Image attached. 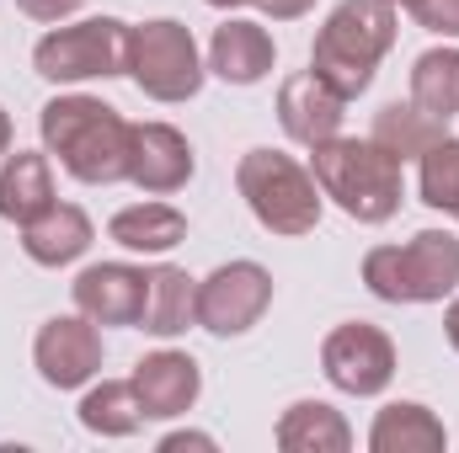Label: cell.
Masks as SVG:
<instances>
[{"label": "cell", "instance_id": "cell-26", "mask_svg": "<svg viewBox=\"0 0 459 453\" xmlns=\"http://www.w3.org/2000/svg\"><path fill=\"white\" fill-rule=\"evenodd\" d=\"M417 27L433 38H459V0H417L411 5Z\"/></svg>", "mask_w": 459, "mask_h": 453}, {"label": "cell", "instance_id": "cell-19", "mask_svg": "<svg viewBox=\"0 0 459 453\" xmlns=\"http://www.w3.org/2000/svg\"><path fill=\"white\" fill-rule=\"evenodd\" d=\"M273 443L283 453H347L352 449V427L337 406L326 400H294L278 427H273Z\"/></svg>", "mask_w": 459, "mask_h": 453}, {"label": "cell", "instance_id": "cell-6", "mask_svg": "<svg viewBox=\"0 0 459 453\" xmlns=\"http://www.w3.org/2000/svg\"><path fill=\"white\" fill-rule=\"evenodd\" d=\"M128 81L150 97V102H193L209 81V64L198 54V38L187 21L177 16H150L139 27H128Z\"/></svg>", "mask_w": 459, "mask_h": 453}, {"label": "cell", "instance_id": "cell-15", "mask_svg": "<svg viewBox=\"0 0 459 453\" xmlns=\"http://www.w3.org/2000/svg\"><path fill=\"white\" fill-rule=\"evenodd\" d=\"M209 75H220L225 86H256L273 75L278 64V43L262 21H246V16H225V27H214L209 38V54H204Z\"/></svg>", "mask_w": 459, "mask_h": 453}, {"label": "cell", "instance_id": "cell-23", "mask_svg": "<svg viewBox=\"0 0 459 453\" xmlns=\"http://www.w3.org/2000/svg\"><path fill=\"white\" fill-rule=\"evenodd\" d=\"M444 133H449V123H444V117L422 113L417 102H390V107H379L368 139H374L385 155H395V160L406 166V160H422V150H433Z\"/></svg>", "mask_w": 459, "mask_h": 453}, {"label": "cell", "instance_id": "cell-3", "mask_svg": "<svg viewBox=\"0 0 459 453\" xmlns=\"http://www.w3.org/2000/svg\"><path fill=\"white\" fill-rule=\"evenodd\" d=\"M310 176L321 182V198H332L347 219L358 225H385L395 219L406 182H401V160L385 155L374 139H326L310 150Z\"/></svg>", "mask_w": 459, "mask_h": 453}, {"label": "cell", "instance_id": "cell-9", "mask_svg": "<svg viewBox=\"0 0 459 453\" xmlns=\"http://www.w3.org/2000/svg\"><path fill=\"white\" fill-rule=\"evenodd\" d=\"M321 373H326L332 389L374 400L395 379V341L379 326H368V321H347V326H337L321 341Z\"/></svg>", "mask_w": 459, "mask_h": 453}, {"label": "cell", "instance_id": "cell-33", "mask_svg": "<svg viewBox=\"0 0 459 453\" xmlns=\"http://www.w3.org/2000/svg\"><path fill=\"white\" fill-rule=\"evenodd\" d=\"M390 5H395V11H411V5H417V0H390Z\"/></svg>", "mask_w": 459, "mask_h": 453}, {"label": "cell", "instance_id": "cell-16", "mask_svg": "<svg viewBox=\"0 0 459 453\" xmlns=\"http://www.w3.org/2000/svg\"><path fill=\"white\" fill-rule=\"evenodd\" d=\"M91 240H97V225L75 203H54V209H43L38 219L22 225V251L38 267H70L91 251Z\"/></svg>", "mask_w": 459, "mask_h": 453}, {"label": "cell", "instance_id": "cell-24", "mask_svg": "<svg viewBox=\"0 0 459 453\" xmlns=\"http://www.w3.org/2000/svg\"><path fill=\"white\" fill-rule=\"evenodd\" d=\"M411 102L433 117H459V48L455 43H438L428 54H417L411 64Z\"/></svg>", "mask_w": 459, "mask_h": 453}, {"label": "cell", "instance_id": "cell-14", "mask_svg": "<svg viewBox=\"0 0 459 453\" xmlns=\"http://www.w3.org/2000/svg\"><path fill=\"white\" fill-rule=\"evenodd\" d=\"M342 117H347V97H337L316 70H299V75H289L278 86V123L305 150L337 139L342 133Z\"/></svg>", "mask_w": 459, "mask_h": 453}, {"label": "cell", "instance_id": "cell-8", "mask_svg": "<svg viewBox=\"0 0 459 453\" xmlns=\"http://www.w3.org/2000/svg\"><path fill=\"white\" fill-rule=\"evenodd\" d=\"M273 304V272L262 261H220L209 278H198V326L209 337H246Z\"/></svg>", "mask_w": 459, "mask_h": 453}, {"label": "cell", "instance_id": "cell-18", "mask_svg": "<svg viewBox=\"0 0 459 453\" xmlns=\"http://www.w3.org/2000/svg\"><path fill=\"white\" fill-rule=\"evenodd\" d=\"M193 326H198V278H187V272H182V267H171V261L150 267L139 331L171 341V337H187Z\"/></svg>", "mask_w": 459, "mask_h": 453}, {"label": "cell", "instance_id": "cell-1", "mask_svg": "<svg viewBox=\"0 0 459 453\" xmlns=\"http://www.w3.org/2000/svg\"><path fill=\"white\" fill-rule=\"evenodd\" d=\"M38 133H43L48 160H59L81 187L128 182V133H134V123L117 113L113 102L86 97V91H65V97L43 102Z\"/></svg>", "mask_w": 459, "mask_h": 453}, {"label": "cell", "instance_id": "cell-22", "mask_svg": "<svg viewBox=\"0 0 459 453\" xmlns=\"http://www.w3.org/2000/svg\"><path fill=\"white\" fill-rule=\"evenodd\" d=\"M75 416L91 438H134L144 427V406L134 395V379H102V384L91 379Z\"/></svg>", "mask_w": 459, "mask_h": 453}, {"label": "cell", "instance_id": "cell-17", "mask_svg": "<svg viewBox=\"0 0 459 453\" xmlns=\"http://www.w3.org/2000/svg\"><path fill=\"white\" fill-rule=\"evenodd\" d=\"M59 192H54V160L48 150H16L0 160V219L5 225H27L38 219L43 209H54Z\"/></svg>", "mask_w": 459, "mask_h": 453}, {"label": "cell", "instance_id": "cell-28", "mask_svg": "<svg viewBox=\"0 0 459 453\" xmlns=\"http://www.w3.org/2000/svg\"><path fill=\"white\" fill-rule=\"evenodd\" d=\"M262 16H273V21H299V16H310L316 11V0H251Z\"/></svg>", "mask_w": 459, "mask_h": 453}, {"label": "cell", "instance_id": "cell-11", "mask_svg": "<svg viewBox=\"0 0 459 453\" xmlns=\"http://www.w3.org/2000/svg\"><path fill=\"white\" fill-rule=\"evenodd\" d=\"M198 171V155L187 144L182 128L171 123H134L128 133V182L150 198H171L193 182Z\"/></svg>", "mask_w": 459, "mask_h": 453}, {"label": "cell", "instance_id": "cell-34", "mask_svg": "<svg viewBox=\"0 0 459 453\" xmlns=\"http://www.w3.org/2000/svg\"><path fill=\"white\" fill-rule=\"evenodd\" d=\"M455 219H459V209H455Z\"/></svg>", "mask_w": 459, "mask_h": 453}, {"label": "cell", "instance_id": "cell-25", "mask_svg": "<svg viewBox=\"0 0 459 453\" xmlns=\"http://www.w3.org/2000/svg\"><path fill=\"white\" fill-rule=\"evenodd\" d=\"M417 192L438 214H455L459 209V139L455 133H444L433 150H422V160H417Z\"/></svg>", "mask_w": 459, "mask_h": 453}, {"label": "cell", "instance_id": "cell-21", "mask_svg": "<svg viewBox=\"0 0 459 453\" xmlns=\"http://www.w3.org/2000/svg\"><path fill=\"white\" fill-rule=\"evenodd\" d=\"M108 235L134 256H166V251H177L187 240V214L171 209V203H155V198L150 203H128V209H117L108 219Z\"/></svg>", "mask_w": 459, "mask_h": 453}, {"label": "cell", "instance_id": "cell-27", "mask_svg": "<svg viewBox=\"0 0 459 453\" xmlns=\"http://www.w3.org/2000/svg\"><path fill=\"white\" fill-rule=\"evenodd\" d=\"M81 5H86V0H16V11H22V16H32V21H43V27L70 21Z\"/></svg>", "mask_w": 459, "mask_h": 453}, {"label": "cell", "instance_id": "cell-10", "mask_svg": "<svg viewBox=\"0 0 459 453\" xmlns=\"http://www.w3.org/2000/svg\"><path fill=\"white\" fill-rule=\"evenodd\" d=\"M32 368L48 389H86L102 373V326L75 315H54L32 337Z\"/></svg>", "mask_w": 459, "mask_h": 453}, {"label": "cell", "instance_id": "cell-29", "mask_svg": "<svg viewBox=\"0 0 459 453\" xmlns=\"http://www.w3.org/2000/svg\"><path fill=\"white\" fill-rule=\"evenodd\" d=\"M177 449H220V443H214V438H209V432H166V438H160V453H177Z\"/></svg>", "mask_w": 459, "mask_h": 453}, {"label": "cell", "instance_id": "cell-5", "mask_svg": "<svg viewBox=\"0 0 459 453\" xmlns=\"http://www.w3.org/2000/svg\"><path fill=\"white\" fill-rule=\"evenodd\" d=\"M235 187L251 209V219L267 229V235H283V240H299L321 225V182L310 176V166H299L294 155L283 150H246L240 166H235Z\"/></svg>", "mask_w": 459, "mask_h": 453}, {"label": "cell", "instance_id": "cell-13", "mask_svg": "<svg viewBox=\"0 0 459 453\" xmlns=\"http://www.w3.org/2000/svg\"><path fill=\"white\" fill-rule=\"evenodd\" d=\"M144 283L150 272L144 267H128V261H97L86 267L75 283H70V299L86 321L97 326H139L144 315Z\"/></svg>", "mask_w": 459, "mask_h": 453}, {"label": "cell", "instance_id": "cell-32", "mask_svg": "<svg viewBox=\"0 0 459 453\" xmlns=\"http://www.w3.org/2000/svg\"><path fill=\"white\" fill-rule=\"evenodd\" d=\"M204 5H214V11H240V5H251V0H204Z\"/></svg>", "mask_w": 459, "mask_h": 453}, {"label": "cell", "instance_id": "cell-2", "mask_svg": "<svg viewBox=\"0 0 459 453\" xmlns=\"http://www.w3.org/2000/svg\"><path fill=\"white\" fill-rule=\"evenodd\" d=\"M395 48V5L390 0H342L316 32L310 70L337 91V97H363L374 86L379 59Z\"/></svg>", "mask_w": 459, "mask_h": 453}, {"label": "cell", "instance_id": "cell-31", "mask_svg": "<svg viewBox=\"0 0 459 453\" xmlns=\"http://www.w3.org/2000/svg\"><path fill=\"white\" fill-rule=\"evenodd\" d=\"M11 139H16V133H11V113H5V107H0V160H5V155H11Z\"/></svg>", "mask_w": 459, "mask_h": 453}, {"label": "cell", "instance_id": "cell-30", "mask_svg": "<svg viewBox=\"0 0 459 453\" xmlns=\"http://www.w3.org/2000/svg\"><path fill=\"white\" fill-rule=\"evenodd\" d=\"M444 337H449V346L459 352V294H449V310H444Z\"/></svg>", "mask_w": 459, "mask_h": 453}, {"label": "cell", "instance_id": "cell-4", "mask_svg": "<svg viewBox=\"0 0 459 453\" xmlns=\"http://www.w3.org/2000/svg\"><path fill=\"white\" fill-rule=\"evenodd\" d=\"M363 283L385 304H444L459 294V235L417 229L406 245H374L363 256Z\"/></svg>", "mask_w": 459, "mask_h": 453}, {"label": "cell", "instance_id": "cell-7", "mask_svg": "<svg viewBox=\"0 0 459 453\" xmlns=\"http://www.w3.org/2000/svg\"><path fill=\"white\" fill-rule=\"evenodd\" d=\"M32 70L48 86H86V81L128 75V21H117V16H86V21L48 27L32 43Z\"/></svg>", "mask_w": 459, "mask_h": 453}, {"label": "cell", "instance_id": "cell-20", "mask_svg": "<svg viewBox=\"0 0 459 453\" xmlns=\"http://www.w3.org/2000/svg\"><path fill=\"white\" fill-rule=\"evenodd\" d=\"M368 449L374 453H444L449 432L422 400H390L374 416V427H368Z\"/></svg>", "mask_w": 459, "mask_h": 453}, {"label": "cell", "instance_id": "cell-12", "mask_svg": "<svg viewBox=\"0 0 459 453\" xmlns=\"http://www.w3.org/2000/svg\"><path fill=\"white\" fill-rule=\"evenodd\" d=\"M134 395L144 406V422H177L198 406L204 395V368L193 352H177V346H160V352H144L134 363Z\"/></svg>", "mask_w": 459, "mask_h": 453}]
</instances>
